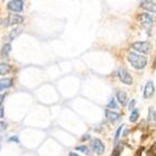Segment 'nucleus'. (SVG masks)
Segmentation results:
<instances>
[{
	"label": "nucleus",
	"mask_w": 156,
	"mask_h": 156,
	"mask_svg": "<svg viewBox=\"0 0 156 156\" xmlns=\"http://www.w3.org/2000/svg\"><path fill=\"white\" fill-rule=\"evenodd\" d=\"M127 58H128V61L131 63V66H132L134 69H137V70L144 69L146 63H147L146 57L142 56V55H139V53H133V51H130V53H128Z\"/></svg>",
	"instance_id": "1"
},
{
	"label": "nucleus",
	"mask_w": 156,
	"mask_h": 156,
	"mask_svg": "<svg viewBox=\"0 0 156 156\" xmlns=\"http://www.w3.org/2000/svg\"><path fill=\"white\" fill-rule=\"evenodd\" d=\"M132 49H134L137 53H150L152 51L153 46L150 42H135L132 43Z\"/></svg>",
	"instance_id": "2"
},
{
	"label": "nucleus",
	"mask_w": 156,
	"mask_h": 156,
	"mask_svg": "<svg viewBox=\"0 0 156 156\" xmlns=\"http://www.w3.org/2000/svg\"><path fill=\"white\" fill-rule=\"evenodd\" d=\"M2 25L4 26H8V25H16V24H21V23L24 22V18L22 15L15 14V13H12L8 16L7 20H4L2 21Z\"/></svg>",
	"instance_id": "3"
},
{
	"label": "nucleus",
	"mask_w": 156,
	"mask_h": 156,
	"mask_svg": "<svg viewBox=\"0 0 156 156\" xmlns=\"http://www.w3.org/2000/svg\"><path fill=\"white\" fill-rule=\"evenodd\" d=\"M118 78L119 80L121 81L123 84H126V85H131V84L133 83V79H132L131 74L123 68L118 70Z\"/></svg>",
	"instance_id": "4"
},
{
	"label": "nucleus",
	"mask_w": 156,
	"mask_h": 156,
	"mask_svg": "<svg viewBox=\"0 0 156 156\" xmlns=\"http://www.w3.org/2000/svg\"><path fill=\"white\" fill-rule=\"evenodd\" d=\"M92 150L97 154V155H102L105 152V145L103 144V142L100 141L99 139H94L91 142Z\"/></svg>",
	"instance_id": "5"
},
{
	"label": "nucleus",
	"mask_w": 156,
	"mask_h": 156,
	"mask_svg": "<svg viewBox=\"0 0 156 156\" xmlns=\"http://www.w3.org/2000/svg\"><path fill=\"white\" fill-rule=\"evenodd\" d=\"M23 4L24 2L21 1V0H12V1H9L8 2V9L12 12H22L23 11Z\"/></svg>",
	"instance_id": "6"
},
{
	"label": "nucleus",
	"mask_w": 156,
	"mask_h": 156,
	"mask_svg": "<svg viewBox=\"0 0 156 156\" xmlns=\"http://www.w3.org/2000/svg\"><path fill=\"white\" fill-rule=\"evenodd\" d=\"M139 20L147 28H150L154 24V18L151 14H149V13H142L141 15H139Z\"/></svg>",
	"instance_id": "7"
},
{
	"label": "nucleus",
	"mask_w": 156,
	"mask_h": 156,
	"mask_svg": "<svg viewBox=\"0 0 156 156\" xmlns=\"http://www.w3.org/2000/svg\"><path fill=\"white\" fill-rule=\"evenodd\" d=\"M155 93V88H154V84H153L152 81H149L147 83L145 84L144 88V94H143V97L144 98H151Z\"/></svg>",
	"instance_id": "8"
},
{
	"label": "nucleus",
	"mask_w": 156,
	"mask_h": 156,
	"mask_svg": "<svg viewBox=\"0 0 156 156\" xmlns=\"http://www.w3.org/2000/svg\"><path fill=\"white\" fill-rule=\"evenodd\" d=\"M141 8L142 9H144V10H146V11H149V12L156 13V4L155 2H153V1H150V0L142 1Z\"/></svg>",
	"instance_id": "9"
},
{
	"label": "nucleus",
	"mask_w": 156,
	"mask_h": 156,
	"mask_svg": "<svg viewBox=\"0 0 156 156\" xmlns=\"http://www.w3.org/2000/svg\"><path fill=\"white\" fill-rule=\"evenodd\" d=\"M105 115H106V118L111 122H116L120 119V115H119L118 113L111 111L110 109H106V110H105Z\"/></svg>",
	"instance_id": "10"
},
{
	"label": "nucleus",
	"mask_w": 156,
	"mask_h": 156,
	"mask_svg": "<svg viewBox=\"0 0 156 156\" xmlns=\"http://www.w3.org/2000/svg\"><path fill=\"white\" fill-rule=\"evenodd\" d=\"M12 84H13V79H11V78H4V79H1V80H0V92L2 91V90L11 88Z\"/></svg>",
	"instance_id": "11"
},
{
	"label": "nucleus",
	"mask_w": 156,
	"mask_h": 156,
	"mask_svg": "<svg viewBox=\"0 0 156 156\" xmlns=\"http://www.w3.org/2000/svg\"><path fill=\"white\" fill-rule=\"evenodd\" d=\"M117 100L121 106H126L127 102H128V96L125 91H119L117 92Z\"/></svg>",
	"instance_id": "12"
},
{
	"label": "nucleus",
	"mask_w": 156,
	"mask_h": 156,
	"mask_svg": "<svg viewBox=\"0 0 156 156\" xmlns=\"http://www.w3.org/2000/svg\"><path fill=\"white\" fill-rule=\"evenodd\" d=\"M147 121H149V125L151 127H156V111L153 109L152 107L150 108L149 110V119H147Z\"/></svg>",
	"instance_id": "13"
},
{
	"label": "nucleus",
	"mask_w": 156,
	"mask_h": 156,
	"mask_svg": "<svg viewBox=\"0 0 156 156\" xmlns=\"http://www.w3.org/2000/svg\"><path fill=\"white\" fill-rule=\"evenodd\" d=\"M11 71V66L8 63H0V76H4Z\"/></svg>",
	"instance_id": "14"
},
{
	"label": "nucleus",
	"mask_w": 156,
	"mask_h": 156,
	"mask_svg": "<svg viewBox=\"0 0 156 156\" xmlns=\"http://www.w3.org/2000/svg\"><path fill=\"white\" fill-rule=\"evenodd\" d=\"M10 51H11V45L10 44H4L2 49H1V57L2 58L8 57V55H9Z\"/></svg>",
	"instance_id": "15"
},
{
	"label": "nucleus",
	"mask_w": 156,
	"mask_h": 156,
	"mask_svg": "<svg viewBox=\"0 0 156 156\" xmlns=\"http://www.w3.org/2000/svg\"><path fill=\"white\" fill-rule=\"evenodd\" d=\"M21 31H22V28L21 27H15V28H13V30H11V32H10V35H9V38H10V41H12V39H14L18 35L21 33Z\"/></svg>",
	"instance_id": "16"
},
{
	"label": "nucleus",
	"mask_w": 156,
	"mask_h": 156,
	"mask_svg": "<svg viewBox=\"0 0 156 156\" xmlns=\"http://www.w3.org/2000/svg\"><path fill=\"white\" fill-rule=\"evenodd\" d=\"M137 118H139V110L134 108L133 110H132V113H131V115H130V121L135 122L137 120Z\"/></svg>",
	"instance_id": "17"
},
{
	"label": "nucleus",
	"mask_w": 156,
	"mask_h": 156,
	"mask_svg": "<svg viewBox=\"0 0 156 156\" xmlns=\"http://www.w3.org/2000/svg\"><path fill=\"white\" fill-rule=\"evenodd\" d=\"M146 156H156V143H154V144L146 151Z\"/></svg>",
	"instance_id": "18"
},
{
	"label": "nucleus",
	"mask_w": 156,
	"mask_h": 156,
	"mask_svg": "<svg viewBox=\"0 0 156 156\" xmlns=\"http://www.w3.org/2000/svg\"><path fill=\"white\" fill-rule=\"evenodd\" d=\"M107 107L108 108H111V109H116L117 108V104H116V100H115L114 98H111L109 102H108V105H107Z\"/></svg>",
	"instance_id": "19"
},
{
	"label": "nucleus",
	"mask_w": 156,
	"mask_h": 156,
	"mask_svg": "<svg viewBox=\"0 0 156 156\" xmlns=\"http://www.w3.org/2000/svg\"><path fill=\"white\" fill-rule=\"evenodd\" d=\"M120 153H121V147L118 145V146H116L114 149V151H113L110 156H120Z\"/></svg>",
	"instance_id": "20"
},
{
	"label": "nucleus",
	"mask_w": 156,
	"mask_h": 156,
	"mask_svg": "<svg viewBox=\"0 0 156 156\" xmlns=\"http://www.w3.org/2000/svg\"><path fill=\"white\" fill-rule=\"evenodd\" d=\"M76 150H78V151H82V152L85 153L86 155H88V154H90V150H88L86 146H84V145H82V146H76Z\"/></svg>",
	"instance_id": "21"
},
{
	"label": "nucleus",
	"mask_w": 156,
	"mask_h": 156,
	"mask_svg": "<svg viewBox=\"0 0 156 156\" xmlns=\"http://www.w3.org/2000/svg\"><path fill=\"white\" fill-rule=\"evenodd\" d=\"M123 128V126H120L118 130H117V132H116V135H115V141H118L119 137H120V134H121V130Z\"/></svg>",
	"instance_id": "22"
},
{
	"label": "nucleus",
	"mask_w": 156,
	"mask_h": 156,
	"mask_svg": "<svg viewBox=\"0 0 156 156\" xmlns=\"http://www.w3.org/2000/svg\"><path fill=\"white\" fill-rule=\"evenodd\" d=\"M7 123L4 121H0V132H2V131H4V130L7 129Z\"/></svg>",
	"instance_id": "23"
},
{
	"label": "nucleus",
	"mask_w": 156,
	"mask_h": 156,
	"mask_svg": "<svg viewBox=\"0 0 156 156\" xmlns=\"http://www.w3.org/2000/svg\"><path fill=\"white\" fill-rule=\"evenodd\" d=\"M134 105H135V100H134V99H132V100L130 102L129 106H128V109H129V110H133V109H134V108H133Z\"/></svg>",
	"instance_id": "24"
},
{
	"label": "nucleus",
	"mask_w": 156,
	"mask_h": 156,
	"mask_svg": "<svg viewBox=\"0 0 156 156\" xmlns=\"http://www.w3.org/2000/svg\"><path fill=\"white\" fill-rule=\"evenodd\" d=\"M90 139H91V135H90V134H85L84 137H81L82 141H86V140H90Z\"/></svg>",
	"instance_id": "25"
},
{
	"label": "nucleus",
	"mask_w": 156,
	"mask_h": 156,
	"mask_svg": "<svg viewBox=\"0 0 156 156\" xmlns=\"http://www.w3.org/2000/svg\"><path fill=\"white\" fill-rule=\"evenodd\" d=\"M16 142V143H19V139H18V137H12L9 139V142Z\"/></svg>",
	"instance_id": "26"
},
{
	"label": "nucleus",
	"mask_w": 156,
	"mask_h": 156,
	"mask_svg": "<svg viewBox=\"0 0 156 156\" xmlns=\"http://www.w3.org/2000/svg\"><path fill=\"white\" fill-rule=\"evenodd\" d=\"M4 97H6V95H4V94H2V95H0V105L2 104V102H4Z\"/></svg>",
	"instance_id": "27"
},
{
	"label": "nucleus",
	"mask_w": 156,
	"mask_h": 156,
	"mask_svg": "<svg viewBox=\"0 0 156 156\" xmlns=\"http://www.w3.org/2000/svg\"><path fill=\"white\" fill-rule=\"evenodd\" d=\"M2 117H4V109L0 108V118H2Z\"/></svg>",
	"instance_id": "28"
},
{
	"label": "nucleus",
	"mask_w": 156,
	"mask_h": 156,
	"mask_svg": "<svg viewBox=\"0 0 156 156\" xmlns=\"http://www.w3.org/2000/svg\"><path fill=\"white\" fill-rule=\"evenodd\" d=\"M69 156H80V155H78V154H76V153H73V152H70Z\"/></svg>",
	"instance_id": "29"
},
{
	"label": "nucleus",
	"mask_w": 156,
	"mask_h": 156,
	"mask_svg": "<svg viewBox=\"0 0 156 156\" xmlns=\"http://www.w3.org/2000/svg\"><path fill=\"white\" fill-rule=\"evenodd\" d=\"M0 149H1V145H0Z\"/></svg>",
	"instance_id": "30"
}]
</instances>
